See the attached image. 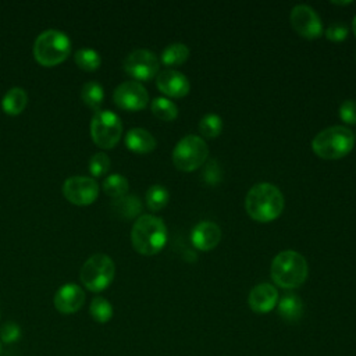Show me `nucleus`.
<instances>
[{
    "label": "nucleus",
    "mask_w": 356,
    "mask_h": 356,
    "mask_svg": "<svg viewBox=\"0 0 356 356\" xmlns=\"http://www.w3.org/2000/svg\"><path fill=\"white\" fill-rule=\"evenodd\" d=\"M285 202L281 191L268 182L253 185L245 199L248 214L259 222H268L281 216Z\"/></svg>",
    "instance_id": "obj_1"
},
{
    "label": "nucleus",
    "mask_w": 356,
    "mask_h": 356,
    "mask_svg": "<svg viewBox=\"0 0 356 356\" xmlns=\"http://www.w3.org/2000/svg\"><path fill=\"white\" fill-rule=\"evenodd\" d=\"M131 242L134 249L143 256L159 253L167 242V228L164 221L152 214L138 217L131 229Z\"/></svg>",
    "instance_id": "obj_2"
},
{
    "label": "nucleus",
    "mask_w": 356,
    "mask_h": 356,
    "mask_svg": "<svg viewBox=\"0 0 356 356\" xmlns=\"http://www.w3.org/2000/svg\"><path fill=\"white\" fill-rule=\"evenodd\" d=\"M307 261L295 250L280 252L271 261L273 281L285 289L300 286L307 278Z\"/></svg>",
    "instance_id": "obj_3"
},
{
    "label": "nucleus",
    "mask_w": 356,
    "mask_h": 356,
    "mask_svg": "<svg viewBox=\"0 0 356 356\" xmlns=\"http://www.w3.org/2000/svg\"><path fill=\"white\" fill-rule=\"evenodd\" d=\"M355 146L353 132L342 125H332L320 131L312 142L313 152L327 160H335L346 156Z\"/></svg>",
    "instance_id": "obj_4"
},
{
    "label": "nucleus",
    "mask_w": 356,
    "mask_h": 356,
    "mask_svg": "<svg viewBox=\"0 0 356 356\" xmlns=\"http://www.w3.org/2000/svg\"><path fill=\"white\" fill-rule=\"evenodd\" d=\"M71 51L70 38L58 29H46L38 35L33 43V56L44 67L63 63Z\"/></svg>",
    "instance_id": "obj_5"
},
{
    "label": "nucleus",
    "mask_w": 356,
    "mask_h": 356,
    "mask_svg": "<svg viewBox=\"0 0 356 356\" xmlns=\"http://www.w3.org/2000/svg\"><path fill=\"white\" fill-rule=\"evenodd\" d=\"M115 274V266L110 256L104 253H95L81 267V281L86 289L100 292L106 289Z\"/></svg>",
    "instance_id": "obj_6"
},
{
    "label": "nucleus",
    "mask_w": 356,
    "mask_h": 356,
    "mask_svg": "<svg viewBox=\"0 0 356 356\" xmlns=\"http://www.w3.org/2000/svg\"><path fill=\"white\" fill-rule=\"evenodd\" d=\"M209 156V147L203 138L197 135L184 136L174 147L171 159L181 171H193L202 167Z\"/></svg>",
    "instance_id": "obj_7"
},
{
    "label": "nucleus",
    "mask_w": 356,
    "mask_h": 356,
    "mask_svg": "<svg viewBox=\"0 0 356 356\" xmlns=\"http://www.w3.org/2000/svg\"><path fill=\"white\" fill-rule=\"evenodd\" d=\"M90 135L93 142L102 149L114 147L122 135L121 118L110 110L95 111L90 121Z\"/></svg>",
    "instance_id": "obj_8"
},
{
    "label": "nucleus",
    "mask_w": 356,
    "mask_h": 356,
    "mask_svg": "<svg viewBox=\"0 0 356 356\" xmlns=\"http://www.w3.org/2000/svg\"><path fill=\"white\" fill-rule=\"evenodd\" d=\"M127 74L139 81H149L159 72L160 61L157 56L147 49H136L131 51L122 64Z\"/></svg>",
    "instance_id": "obj_9"
},
{
    "label": "nucleus",
    "mask_w": 356,
    "mask_h": 356,
    "mask_svg": "<svg viewBox=\"0 0 356 356\" xmlns=\"http://www.w3.org/2000/svg\"><path fill=\"white\" fill-rule=\"evenodd\" d=\"M64 197L78 206H86L96 200L99 195V184L95 178L85 175H74L63 184Z\"/></svg>",
    "instance_id": "obj_10"
},
{
    "label": "nucleus",
    "mask_w": 356,
    "mask_h": 356,
    "mask_svg": "<svg viewBox=\"0 0 356 356\" xmlns=\"http://www.w3.org/2000/svg\"><path fill=\"white\" fill-rule=\"evenodd\" d=\"M113 99L120 108L128 111H138L147 106L149 93L140 82L125 81L114 89Z\"/></svg>",
    "instance_id": "obj_11"
},
{
    "label": "nucleus",
    "mask_w": 356,
    "mask_h": 356,
    "mask_svg": "<svg viewBox=\"0 0 356 356\" xmlns=\"http://www.w3.org/2000/svg\"><path fill=\"white\" fill-rule=\"evenodd\" d=\"M291 25L306 39H314L323 33V24L318 14L306 4H298L292 8Z\"/></svg>",
    "instance_id": "obj_12"
},
{
    "label": "nucleus",
    "mask_w": 356,
    "mask_h": 356,
    "mask_svg": "<svg viewBox=\"0 0 356 356\" xmlns=\"http://www.w3.org/2000/svg\"><path fill=\"white\" fill-rule=\"evenodd\" d=\"M85 303L83 289L74 284H64L54 295V307L63 314H72L78 312Z\"/></svg>",
    "instance_id": "obj_13"
},
{
    "label": "nucleus",
    "mask_w": 356,
    "mask_h": 356,
    "mask_svg": "<svg viewBox=\"0 0 356 356\" xmlns=\"http://www.w3.org/2000/svg\"><path fill=\"white\" fill-rule=\"evenodd\" d=\"M156 85L160 92L171 97H184L191 89L188 78L175 70H163L156 76Z\"/></svg>",
    "instance_id": "obj_14"
},
{
    "label": "nucleus",
    "mask_w": 356,
    "mask_h": 356,
    "mask_svg": "<svg viewBox=\"0 0 356 356\" xmlns=\"http://www.w3.org/2000/svg\"><path fill=\"white\" fill-rule=\"evenodd\" d=\"M278 303V292L271 284L256 285L248 296V305L254 313H268Z\"/></svg>",
    "instance_id": "obj_15"
},
{
    "label": "nucleus",
    "mask_w": 356,
    "mask_h": 356,
    "mask_svg": "<svg viewBox=\"0 0 356 356\" xmlns=\"http://www.w3.org/2000/svg\"><path fill=\"white\" fill-rule=\"evenodd\" d=\"M191 239L199 250H211L220 243L221 228L213 221H200L193 227Z\"/></svg>",
    "instance_id": "obj_16"
},
{
    "label": "nucleus",
    "mask_w": 356,
    "mask_h": 356,
    "mask_svg": "<svg viewBox=\"0 0 356 356\" xmlns=\"http://www.w3.org/2000/svg\"><path fill=\"white\" fill-rule=\"evenodd\" d=\"M125 145L129 150L135 153H149L156 147L157 142L147 129L132 128L125 135Z\"/></svg>",
    "instance_id": "obj_17"
},
{
    "label": "nucleus",
    "mask_w": 356,
    "mask_h": 356,
    "mask_svg": "<svg viewBox=\"0 0 356 356\" xmlns=\"http://www.w3.org/2000/svg\"><path fill=\"white\" fill-rule=\"evenodd\" d=\"M278 314L288 323H296L303 314V302L295 293H285L277 303Z\"/></svg>",
    "instance_id": "obj_18"
},
{
    "label": "nucleus",
    "mask_w": 356,
    "mask_h": 356,
    "mask_svg": "<svg viewBox=\"0 0 356 356\" xmlns=\"http://www.w3.org/2000/svg\"><path fill=\"white\" fill-rule=\"evenodd\" d=\"M26 103H28V95H26L25 89L19 88V86H13L3 96L1 107L7 114L17 115L24 111Z\"/></svg>",
    "instance_id": "obj_19"
},
{
    "label": "nucleus",
    "mask_w": 356,
    "mask_h": 356,
    "mask_svg": "<svg viewBox=\"0 0 356 356\" xmlns=\"http://www.w3.org/2000/svg\"><path fill=\"white\" fill-rule=\"evenodd\" d=\"M114 211L124 218H134L142 211V203L135 195H125L113 202Z\"/></svg>",
    "instance_id": "obj_20"
},
{
    "label": "nucleus",
    "mask_w": 356,
    "mask_h": 356,
    "mask_svg": "<svg viewBox=\"0 0 356 356\" xmlns=\"http://www.w3.org/2000/svg\"><path fill=\"white\" fill-rule=\"evenodd\" d=\"M81 97L86 106H89L95 111H97L104 99L103 86L99 82L88 81L83 83V86L81 89Z\"/></svg>",
    "instance_id": "obj_21"
},
{
    "label": "nucleus",
    "mask_w": 356,
    "mask_h": 356,
    "mask_svg": "<svg viewBox=\"0 0 356 356\" xmlns=\"http://www.w3.org/2000/svg\"><path fill=\"white\" fill-rule=\"evenodd\" d=\"M189 57V49L186 44L175 42L168 44L163 51H161V63L165 65H179L185 63Z\"/></svg>",
    "instance_id": "obj_22"
},
{
    "label": "nucleus",
    "mask_w": 356,
    "mask_h": 356,
    "mask_svg": "<svg viewBox=\"0 0 356 356\" xmlns=\"http://www.w3.org/2000/svg\"><path fill=\"white\" fill-rule=\"evenodd\" d=\"M102 188L106 195L117 199V197L127 195V192L129 189V182L121 174H110L104 178Z\"/></svg>",
    "instance_id": "obj_23"
},
{
    "label": "nucleus",
    "mask_w": 356,
    "mask_h": 356,
    "mask_svg": "<svg viewBox=\"0 0 356 356\" xmlns=\"http://www.w3.org/2000/svg\"><path fill=\"white\" fill-rule=\"evenodd\" d=\"M152 113L163 121H172L178 115V107L167 97H156L152 100Z\"/></svg>",
    "instance_id": "obj_24"
},
{
    "label": "nucleus",
    "mask_w": 356,
    "mask_h": 356,
    "mask_svg": "<svg viewBox=\"0 0 356 356\" xmlns=\"http://www.w3.org/2000/svg\"><path fill=\"white\" fill-rule=\"evenodd\" d=\"M170 200V192L163 185H152L146 192V204L150 210L159 211Z\"/></svg>",
    "instance_id": "obj_25"
},
{
    "label": "nucleus",
    "mask_w": 356,
    "mask_h": 356,
    "mask_svg": "<svg viewBox=\"0 0 356 356\" xmlns=\"http://www.w3.org/2000/svg\"><path fill=\"white\" fill-rule=\"evenodd\" d=\"M74 60L76 63V65L85 71H95L99 68L102 58L100 54L89 47H83L75 51L74 54Z\"/></svg>",
    "instance_id": "obj_26"
},
{
    "label": "nucleus",
    "mask_w": 356,
    "mask_h": 356,
    "mask_svg": "<svg viewBox=\"0 0 356 356\" xmlns=\"http://www.w3.org/2000/svg\"><path fill=\"white\" fill-rule=\"evenodd\" d=\"M89 312L93 320L97 323H107L113 317V306L103 296H96L92 299Z\"/></svg>",
    "instance_id": "obj_27"
},
{
    "label": "nucleus",
    "mask_w": 356,
    "mask_h": 356,
    "mask_svg": "<svg viewBox=\"0 0 356 356\" xmlns=\"http://www.w3.org/2000/svg\"><path fill=\"white\" fill-rule=\"evenodd\" d=\"M222 129V120L220 115L210 113L202 117L199 121V131L206 138H216Z\"/></svg>",
    "instance_id": "obj_28"
},
{
    "label": "nucleus",
    "mask_w": 356,
    "mask_h": 356,
    "mask_svg": "<svg viewBox=\"0 0 356 356\" xmlns=\"http://www.w3.org/2000/svg\"><path fill=\"white\" fill-rule=\"evenodd\" d=\"M110 164V157L103 152H97L89 159V171L93 177H103L108 171Z\"/></svg>",
    "instance_id": "obj_29"
},
{
    "label": "nucleus",
    "mask_w": 356,
    "mask_h": 356,
    "mask_svg": "<svg viewBox=\"0 0 356 356\" xmlns=\"http://www.w3.org/2000/svg\"><path fill=\"white\" fill-rule=\"evenodd\" d=\"M202 178L210 185H216L222 179V170L216 160H206L202 168Z\"/></svg>",
    "instance_id": "obj_30"
},
{
    "label": "nucleus",
    "mask_w": 356,
    "mask_h": 356,
    "mask_svg": "<svg viewBox=\"0 0 356 356\" xmlns=\"http://www.w3.org/2000/svg\"><path fill=\"white\" fill-rule=\"evenodd\" d=\"M338 114L341 120L346 124H356V102L346 99L339 104Z\"/></svg>",
    "instance_id": "obj_31"
},
{
    "label": "nucleus",
    "mask_w": 356,
    "mask_h": 356,
    "mask_svg": "<svg viewBox=\"0 0 356 356\" xmlns=\"http://www.w3.org/2000/svg\"><path fill=\"white\" fill-rule=\"evenodd\" d=\"M21 337V328L17 323L14 321H7L1 325L0 328V338L3 342L10 343V342H15L18 338Z\"/></svg>",
    "instance_id": "obj_32"
},
{
    "label": "nucleus",
    "mask_w": 356,
    "mask_h": 356,
    "mask_svg": "<svg viewBox=\"0 0 356 356\" xmlns=\"http://www.w3.org/2000/svg\"><path fill=\"white\" fill-rule=\"evenodd\" d=\"M348 31L349 28L345 22H332L325 29V36L332 42H341L348 36Z\"/></svg>",
    "instance_id": "obj_33"
},
{
    "label": "nucleus",
    "mask_w": 356,
    "mask_h": 356,
    "mask_svg": "<svg viewBox=\"0 0 356 356\" xmlns=\"http://www.w3.org/2000/svg\"><path fill=\"white\" fill-rule=\"evenodd\" d=\"M352 31H353V33L356 36V15L353 17V21H352Z\"/></svg>",
    "instance_id": "obj_34"
},
{
    "label": "nucleus",
    "mask_w": 356,
    "mask_h": 356,
    "mask_svg": "<svg viewBox=\"0 0 356 356\" xmlns=\"http://www.w3.org/2000/svg\"><path fill=\"white\" fill-rule=\"evenodd\" d=\"M334 4H339V6H343V4H349L350 1H332Z\"/></svg>",
    "instance_id": "obj_35"
},
{
    "label": "nucleus",
    "mask_w": 356,
    "mask_h": 356,
    "mask_svg": "<svg viewBox=\"0 0 356 356\" xmlns=\"http://www.w3.org/2000/svg\"><path fill=\"white\" fill-rule=\"evenodd\" d=\"M0 350H1V346H0Z\"/></svg>",
    "instance_id": "obj_36"
}]
</instances>
